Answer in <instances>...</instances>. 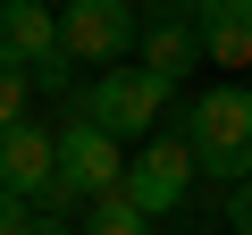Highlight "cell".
I'll list each match as a JSON object with an SVG mask.
<instances>
[{
    "label": "cell",
    "instance_id": "cell-1",
    "mask_svg": "<svg viewBox=\"0 0 252 235\" xmlns=\"http://www.w3.org/2000/svg\"><path fill=\"white\" fill-rule=\"evenodd\" d=\"M185 143L202 151V176H219V185H244V176H252V92H235V84H210V92L185 109Z\"/></svg>",
    "mask_w": 252,
    "mask_h": 235
},
{
    "label": "cell",
    "instance_id": "cell-2",
    "mask_svg": "<svg viewBox=\"0 0 252 235\" xmlns=\"http://www.w3.org/2000/svg\"><path fill=\"white\" fill-rule=\"evenodd\" d=\"M168 92H177V84H168L160 67H143V59H118V67H101V76L84 84V101H76V109L126 143V135H152V126H160Z\"/></svg>",
    "mask_w": 252,
    "mask_h": 235
},
{
    "label": "cell",
    "instance_id": "cell-3",
    "mask_svg": "<svg viewBox=\"0 0 252 235\" xmlns=\"http://www.w3.org/2000/svg\"><path fill=\"white\" fill-rule=\"evenodd\" d=\"M109 185H126V143L109 126H93V118L76 109L67 126H59V185L42 210H76V202H101Z\"/></svg>",
    "mask_w": 252,
    "mask_h": 235
},
{
    "label": "cell",
    "instance_id": "cell-4",
    "mask_svg": "<svg viewBox=\"0 0 252 235\" xmlns=\"http://www.w3.org/2000/svg\"><path fill=\"white\" fill-rule=\"evenodd\" d=\"M135 42H143V9L135 0H67L59 9V51L84 59V67H118Z\"/></svg>",
    "mask_w": 252,
    "mask_h": 235
},
{
    "label": "cell",
    "instance_id": "cell-5",
    "mask_svg": "<svg viewBox=\"0 0 252 235\" xmlns=\"http://www.w3.org/2000/svg\"><path fill=\"white\" fill-rule=\"evenodd\" d=\"M193 168H202V151L185 143V135H152L135 160H126V193H135L152 218H168L177 202H185V185H193Z\"/></svg>",
    "mask_w": 252,
    "mask_h": 235
},
{
    "label": "cell",
    "instance_id": "cell-6",
    "mask_svg": "<svg viewBox=\"0 0 252 235\" xmlns=\"http://www.w3.org/2000/svg\"><path fill=\"white\" fill-rule=\"evenodd\" d=\"M51 185H59V126H42V118L0 126V193L51 202Z\"/></svg>",
    "mask_w": 252,
    "mask_h": 235
},
{
    "label": "cell",
    "instance_id": "cell-7",
    "mask_svg": "<svg viewBox=\"0 0 252 235\" xmlns=\"http://www.w3.org/2000/svg\"><path fill=\"white\" fill-rule=\"evenodd\" d=\"M51 51H59V9H51V0H9V9H0V59L34 67Z\"/></svg>",
    "mask_w": 252,
    "mask_h": 235
},
{
    "label": "cell",
    "instance_id": "cell-8",
    "mask_svg": "<svg viewBox=\"0 0 252 235\" xmlns=\"http://www.w3.org/2000/svg\"><path fill=\"white\" fill-rule=\"evenodd\" d=\"M135 59H143V67H160L168 84H185V76H193V59H202V26H193V17H143Z\"/></svg>",
    "mask_w": 252,
    "mask_h": 235
},
{
    "label": "cell",
    "instance_id": "cell-9",
    "mask_svg": "<svg viewBox=\"0 0 252 235\" xmlns=\"http://www.w3.org/2000/svg\"><path fill=\"white\" fill-rule=\"evenodd\" d=\"M202 51L219 59V67H244L252 59V0H202Z\"/></svg>",
    "mask_w": 252,
    "mask_h": 235
},
{
    "label": "cell",
    "instance_id": "cell-10",
    "mask_svg": "<svg viewBox=\"0 0 252 235\" xmlns=\"http://www.w3.org/2000/svg\"><path fill=\"white\" fill-rule=\"evenodd\" d=\"M84 235H152V210L126 193V185H109L101 202H84Z\"/></svg>",
    "mask_w": 252,
    "mask_h": 235
},
{
    "label": "cell",
    "instance_id": "cell-11",
    "mask_svg": "<svg viewBox=\"0 0 252 235\" xmlns=\"http://www.w3.org/2000/svg\"><path fill=\"white\" fill-rule=\"evenodd\" d=\"M17 118H34V67L0 59V126H17Z\"/></svg>",
    "mask_w": 252,
    "mask_h": 235
},
{
    "label": "cell",
    "instance_id": "cell-12",
    "mask_svg": "<svg viewBox=\"0 0 252 235\" xmlns=\"http://www.w3.org/2000/svg\"><path fill=\"white\" fill-rule=\"evenodd\" d=\"M67 67H76L67 51H51V59H34V92H67Z\"/></svg>",
    "mask_w": 252,
    "mask_h": 235
},
{
    "label": "cell",
    "instance_id": "cell-13",
    "mask_svg": "<svg viewBox=\"0 0 252 235\" xmlns=\"http://www.w3.org/2000/svg\"><path fill=\"white\" fill-rule=\"evenodd\" d=\"M34 227V202L26 193H0V235H26Z\"/></svg>",
    "mask_w": 252,
    "mask_h": 235
},
{
    "label": "cell",
    "instance_id": "cell-14",
    "mask_svg": "<svg viewBox=\"0 0 252 235\" xmlns=\"http://www.w3.org/2000/svg\"><path fill=\"white\" fill-rule=\"evenodd\" d=\"M227 227H235V235H252V176H244V185H227Z\"/></svg>",
    "mask_w": 252,
    "mask_h": 235
},
{
    "label": "cell",
    "instance_id": "cell-15",
    "mask_svg": "<svg viewBox=\"0 0 252 235\" xmlns=\"http://www.w3.org/2000/svg\"><path fill=\"white\" fill-rule=\"evenodd\" d=\"M26 235H67V218H59V210H51V218H34V227H26ZM76 235H84V227H76Z\"/></svg>",
    "mask_w": 252,
    "mask_h": 235
},
{
    "label": "cell",
    "instance_id": "cell-16",
    "mask_svg": "<svg viewBox=\"0 0 252 235\" xmlns=\"http://www.w3.org/2000/svg\"><path fill=\"white\" fill-rule=\"evenodd\" d=\"M51 9H67V0H51Z\"/></svg>",
    "mask_w": 252,
    "mask_h": 235
},
{
    "label": "cell",
    "instance_id": "cell-17",
    "mask_svg": "<svg viewBox=\"0 0 252 235\" xmlns=\"http://www.w3.org/2000/svg\"><path fill=\"white\" fill-rule=\"evenodd\" d=\"M0 9H9V0H0Z\"/></svg>",
    "mask_w": 252,
    "mask_h": 235
}]
</instances>
